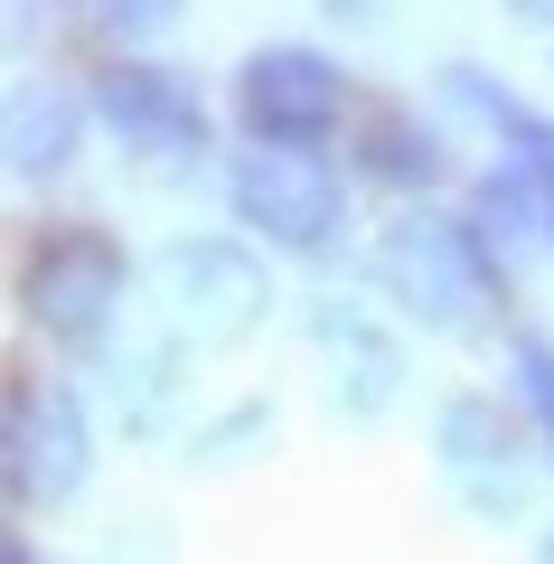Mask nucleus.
<instances>
[{"label":"nucleus","instance_id":"obj_14","mask_svg":"<svg viewBox=\"0 0 554 564\" xmlns=\"http://www.w3.org/2000/svg\"><path fill=\"white\" fill-rule=\"evenodd\" d=\"M273 433V404H236V414H217L198 433V452L188 462H207V470H236V462H254V443Z\"/></svg>","mask_w":554,"mask_h":564},{"label":"nucleus","instance_id":"obj_7","mask_svg":"<svg viewBox=\"0 0 554 564\" xmlns=\"http://www.w3.org/2000/svg\"><path fill=\"white\" fill-rule=\"evenodd\" d=\"M236 113L254 141H329L348 122V76H338L319 47H254L236 66Z\"/></svg>","mask_w":554,"mask_h":564},{"label":"nucleus","instance_id":"obj_6","mask_svg":"<svg viewBox=\"0 0 554 564\" xmlns=\"http://www.w3.org/2000/svg\"><path fill=\"white\" fill-rule=\"evenodd\" d=\"M433 452H442V480H452V499L470 508V518H526L535 499V462H526V433H517V414L498 395H452L433 423Z\"/></svg>","mask_w":554,"mask_h":564},{"label":"nucleus","instance_id":"obj_9","mask_svg":"<svg viewBox=\"0 0 554 564\" xmlns=\"http://www.w3.org/2000/svg\"><path fill=\"white\" fill-rule=\"evenodd\" d=\"M311 339H319V358H329V404L348 423L395 414V395H404V339H395V329H377L357 302H319L311 311Z\"/></svg>","mask_w":554,"mask_h":564},{"label":"nucleus","instance_id":"obj_4","mask_svg":"<svg viewBox=\"0 0 554 564\" xmlns=\"http://www.w3.org/2000/svg\"><path fill=\"white\" fill-rule=\"evenodd\" d=\"M151 273H160V302H170V329H178V339H198V348L254 339V321L273 311V273H263L245 245H226V236L160 245Z\"/></svg>","mask_w":554,"mask_h":564},{"label":"nucleus","instance_id":"obj_13","mask_svg":"<svg viewBox=\"0 0 554 564\" xmlns=\"http://www.w3.org/2000/svg\"><path fill=\"white\" fill-rule=\"evenodd\" d=\"M85 20H95L104 39L141 47V39H170V29L188 20V0H85Z\"/></svg>","mask_w":554,"mask_h":564},{"label":"nucleus","instance_id":"obj_1","mask_svg":"<svg viewBox=\"0 0 554 564\" xmlns=\"http://www.w3.org/2000/svg\"><path fill=\"white\" fill-rule=\"evenodd\" d=\"M377 282H385V302L414 311L423 329H442V339H479L498 311V263H489V236L460 217H433V207H414V217L385 226L377 245Z\"/></svg>","mask_w":554,"mask_h":564},{"label":"nucleus","instance_id":"obj_16","mask_svg":"<svg viewBox=\"0 0 554 564\" xmlns=\"http://www.w3.org/2000/svg\"><path fill=\"white\" fill-rule=\"evenodd\" d=\"M329 10H338V20H367V10H377V0H329Z\"/></svg>","mask_w":554,"mask_h":564},{"label":"nucleus","instance_id":"obj_8","mask_svg":"<svg viewBox=\"0 0 554 564\" xmlns=\"http://www.w3.org/2000/svg\"><path fill=\"white\" fill-rule=\"evenodd\" d=\"M95 113L113 122L122 151H141L160 180H188V170L207 161V104L188 95L170 66H113V76L95 85Z\"/></svg>","mask_w":554,"mask_h":564},{"label":"nucleus","instance_id":"obj_5","mask_svg":"<svg viewBox=\"0 0 554 564\" xmlns=\"http://www.w3.org/2000/svg\"><path fill=\"white\" fill-rule=\"evenodd\" d=\"M95 462V433H85V404L47 377H10L0 395V470H10V508H66L85 489Z\"/></svg>","mask_w":554,"mask_h":564},{"label":"nucleus","instance_id":"obj_12","mask_svg":"<svg viewBox=\"0 0 554 564\" xmlns=\"http://www.w3.org/2000/svg\"><path fill=\"white\" fill-rule=\"evenodd\" d=\"M357 170L385 180V188H423L442 170V151H433V132H423L404 104H377V113L357 122Z\"/></svg>","mask_w":554,"mask_h":564},{"label":"nucleus","instance_id":"obj_17","mask_svg":"<svg viewBox=\"0 0 554 564\" xmlns=\"http://www.w3.org/2000/svg\"><path fill=\"white\" fill-rule=\"evenodd\" d=\"M535 564H554V536H545V545H535Z\"/></svg>","mask_w":554,"mask_h":564},{"label":"nucleus","instance_id":"obj_11","mask_svg":"<svg viewBox=\"0 0 554 564\" xmlns=\"http://www.w3.org/2000/svg\"><path fill=\"white\" fill-rule=\"evenodd\" d=\"M76 161V95L57 85H10V170L20 180H57Z\"/></svg>","mask_w":554,"mask_h":564},{"label":"nucleus","instance_id":"obj_2","mask_svg":"<svg viewBox=\"0 0 554 564\" xmlns=\"http://www.w3.org/2000/svg\"><path fill=\"white\" fill-rule=\"evenodd\" d=\"M226 198H236V217L254 226L273 254H329L338 226H348L338 170L319 161V151H301V141H254V151H236Z\"/></svg>","mask_w":554,"mask_h":564},{"label":"nucleus","instance_id":"obj_15","mask_svg":"<svg viewBox=\"0 0 554 564\" xmlns=\"http://www.w3.org/2000/svg\"><path fill=\"white\" fill-rule=\"evenodd\" d=\"M508 367H517V404H526V423L545 433V452H554V339H517Z\"/></svg>","mask_w":554,"mask_h":564},{"label":"nucleus","instance_id":"obj_10","mask_svg":"<svg viewBox=\"0 0 554 564\" xmlns=\"http://www.w3.org/2000/svg\"><path fill=\"white\" fill-rule=\"evenodd\" d=\"M104 395H113L122 433H160V423L178 414V329H170V339L104 348Z\"/></svg>","mask_w":554,"mask_h":564},{"label":"nucleus","instance_id":"obj_3","mask_svg":"<svg viewBox=\"0 0 554 564\" xmlns=\"http://www.w3.org/2000/svg\"><path fill=\"white\" fill-rule=\"evenodd\" d=\"M122 282H132V263H122V245L104 226H57L20 263V311L66 348H104V329L122 311Z\"/></svg>","mask_w":554,"mask_h":564}]
</instances>
